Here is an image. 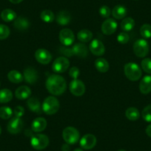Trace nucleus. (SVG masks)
<instances>
[{
  "mask_svg": "<svg viewBox=\"0 0 151 151\" xmlns=\"http://www.w3.org/2000/svg\"><path fill=\"white\" fill-rule=\"evenodd\" d=\"M46 88L50 93L53 96H60L64 93L67 88L65 79L62 76L52 74L49 76L46 80Z\"/></svg>",
  "mask_w": 151,
  "mask_h": 151,
  "instance_id": "1",
  "label": "nucleus"
},
{
  "mask_svg": "<svg viewBox=\"0 0 151 151\" xmlns=\"http://www.w3.org/2000/svg\"><path fill=\"white\" fill-rule=\"evenodd\" d=\"M59 52L67 57L76 56L77 57L83 58V59L86 58L88 54V47L84 43H76L70 48L65 47V46L61 47L59 48Z\"/></svg>",
  "mask_w": 151,
  "mask_h": 151,
  "instance_id": "2",
  "label": "nucleus"
},
{
  "mask_svg": "<svg viewBox=\"0 0 151 151\" xmlns=\"http://www.w3.org/2000/svg\"><path fill=\"white\" fill-rule=\"evenodd\" d=\"M124 72L126 77L132 82L139 80L142 76V69L137 64L134 62L125 64L124 67Z\"/></svg>",
  "mask_w": 151,
  "mask_h": 151,
  "instance_id": "3",
  "label": "nucleus"
},
{
  "mask_svg": "<svg viewBox=\"0 0 151 151\" xmlns=\"http://www.w3.org/2000/svg\"><path fill=\"white\" fill-rule=\"evenodd\" d=\"M42 111L47 115H53L59 109V101L56 97L48 96L44 100L42 105Z\"/></svg>",
  "mask_w": 151,
  "mask_h": 151,
  "instance_id": "4",
  "label": "nucleus"
},
{
  "mask_svg": "<svg viewBox=\"0 0 151 151\" xmlns=\"http://www.w3.org/2000/svg\"><path fill=\"white\" fill-rule=\"evenodd\" d=\"M62 138L68 145H74L80 139V133L75 127H67L62 132Z\"/></svg>",
  "mask_w": 151,
  "mask_h": 151,
  "instance_id": "5",
  "label": "nucleus"
},
{
  "mask_svg": "<svg viewBox=\"0 0 151 151\" xmlns=\"http://www.w3.org/2000/svg\"><path fill=\"white\" fill-rule=\"evenodd\" d=\"M30 145L33 147V148L37 150H44L49 145L48 136L45 134H41V133L33 135L30 139Z\"/></svg>",
  "mask_w": 151,
  "mask_h": 151,
  "instance_id": "6",
  "label": "nucleus"
},
{
  "mask_svg": "<svg viewBox=\"0 0 151 151\" xmlns=\"http://www.w3.org/2000/svg\"><path fill=\"white\" fill-rule=\"evenodd\" d=\"M149 44L145 39L137 40L133 44V52L139 58H145L149 53Z\"/></svg>",
  "mask_w": 151,
  "mask_h": 151,
  "instance_id": "7",
  "label": "nucleus"
},
{
  "mask_svg": "<svg viewBox=\"0 0 151 151\" xmlns=\"http://www.w3.org/2000/svg\"><path fill=\"white\" fill-rule=\"evenodd\" d=\"M70 67V61L68 58L61 56L54 60L52 65V70L53 72L62 73L65 72Z\"/></svg>",
  "mask_w": 151,
  "mask_h": 151,
  "instance_id": "8",
  "label": "nucleus"
},
{
  "mask_svg": "<svg viewBox=\"0 0 151 151\" xmlns=\"http://www.w3.org/2000/svg\"><path fill=\"white\" fill-rule=\"evenodd\" d=\"M59 38L60 42L65 47L72 45L73 43L75 40V36L74 33L70 29L65 28L62 29L59 34Z\"/></svg>",
  "mask_w": 151,
  "mask_h": 151,
  "instance_id": "9",
  "label": "nucleus"
},
{
  "mask_svg": "<svg viewBox=\"0 0 151 151\" xmlns=\"http://www.w3.org/2000/svg\"><path fill=\"white\" fill-rule=\"evenodd\" d=\"M71 93L76 96H82L85 93V85L82 80L78 79H73L69 85Z\"/></svg>",
  "mask_w": 151,
  "mask_h": 151,
  "instance_id": "10",
  "label": "nucleus"
},
{
  "mask_svg": "<svg viewBox=\"0 0 151 151\" xmlns=\"http://www.w3.org/2000/svg\"><path fill=\"white\" fill-rule=\"evenodd\" d=\"M23 126H24V122L21 118L14 116L8 122L7 130L11 134H18L22 131Z\"/></svg>",
  "mask_w": 151,
  "mask_h": 151,
  "instance_id": "11",
  "label": "nucleus"
},
{
  "mask_svg": "<svg viewBox=\"0 0 151 151\" xmlns=\"http://www.w3.org/2000/svg\"><path fill=\"white\" fill-rule=\"evenodd\" d=\"M35 59L42 65H48L52 60V55L46 49H38L35 52Z\"/></svg>",
  "mask_w": 151,
  "mask_h": 151,
  "instance_id": "12",
  "label": "nucleus"
},
{
  "mask_svg": "<svg viewBox=\"0 0 151 151\" xmlns=\"http://www.w3.org/2000/svg\"><path fill=\"white\" fill-rule=\"evenodd\" d=\"M117 26L118 24L115 19L108 18L103 22L101 24V31L104 35L110 36L115 33L117 29Z\"/></svg>",
  "mask_w": 151,
  "mask_h": 151,
  "instance_id": "13",
  "label": "nucleus"
},
{
  "mask_svg": "<svg viewBox=\"0 0 151 151\" xmlns=\"http://www.w3.org/2000/svg\"><path fill=\"white\" fill-rule=\"evenodd\" d=\"M23 77L27 83L30 85H34L39 79V74L36 69L31 67H28L24 70Z\"/></svg>",
  "mask_w": 151,
  "mask_h": 151,
  "instance_id": "14",
  "label": "nucleus"
},
{
  "mask_svg": "<svg viewBox=\"0 0 151 151\" xmlns=\"http://www.w3.org/2000/svg\"><path fill=\"white\" fill-rule=\"evenodd\" d=\"M96 138L94 135L88 134L85 135L80 139V146L84 150H91L96 145Z\"/></svg>",
  "mask_w": 151,
  "mask_h": 151,
  "instance_id": "15",
  "label": "nucleus"
},
{
  "mask_svg": "<svg viewBox=\"0 0 151 151\" xmlns=\"http://www.w3.org/2000/svg\"><path fill=\"white\" fill-rule=\"evenodd\" d=\"M89 50L93 55L97 56H102L105 53V47L102 42L95 39L92 40L89 45Z\"/></svg>",
  "mask_w": 151,
  "mask_h": 151,
  "instance_id": "16",
  "label": "nucleus"
},
{
  "mask_svg": "<svg viewBox=\"0 0 151 151\" xmlns=\"http://www.w3.org/2000/svg\"><path fill=\"white\" fill-rule=\"evenodd\" d=\"M139 91L144 95L149 94L151 92V76L147 75L142 78L139 83Z\"/></svg>",
  "mask_w": 151,
  "mask_h": 151,
  "instance_id": "17",
  "label": "nucleus"
},
{
  "mask_svg": "<svg viewBox=\"0 0 151 151\" xmlns=\"http://www.w3.org/2000/svg\"><path fill=\"white\" fill-rule=\"evenodd\" d=\"M47 127V120L42 117H38L35 119L31 124V129L33 132L40 133L45 130Z\"/></svg>",
  "mask_w": 151,
  "mask_h": 151,
  "instance_id": "18",
  "label": "nucleus"
},
{
  "mask_svg": "<svg viewBox=\"0 0 151 151\" xmlns=\"http://www.w3.org/2000/svg\"><path fill=\"white\" fill-rule=\"evenodd\" d=\"M27 105L30 111L37 113V114H41L42 113V104L40 101H39V99L36 97L28 98L27 101Z\"/></svg>",
  "mask_w": 151,
  "mask_h": 151,
  "instance_id": "19",
  "label": "nucleus"
},
{
  "mask_svg": "<svg viewBox=\"0 0 151 151\" xmlns=\"http://www.w3.org/2000/svg\"><path fill=\"white\" fill-rule=\"evenodd\" d=\"M56 20L60 25H67L70 22L71 15L68 11H61L56 15Z\"/></svg>",
  "mask_w": 151,
  "mask_h": 151,
  "instance_id": "20",
  "label": "nucleus"
},
{
  "mask_svg": "<svg viewBox=\"0 0 151 151\" xmlns=\"http://www.w3.org/2000/svg\"><path fill=\"white\" fill-rule=\"evenodd\" d=\"M14 26L17 30L20 31H24L27 30L30 27V22L28 19L23 17H19L14 20Z\"/></svg>",
  "mask_w": 151,
  "mask_h": 151,
  "instance_id": "21",
  "label": "nucleus"
},
{
  "mask_svg": "<svg viewBox=\"0 0 151 151\" xmlns=\"http://www.w3.org/2000/svg\"><path fill=\"white\" fill-rule=\"evenodd\" d=\"M30 95H31V90L25 85L19 87L15 91L16 97L19 100L27 99Z\"/></svg>",
  "mask_w": 151,
  "mask_h": 151,
  "instance_id": "22",
  "label": "nucleus"
},
{
  "mask_svg": "<svg viewBox=\"0 0 151 151\" xmlns=\"http://www.w3.org/2000/svg\"><path fill=\"white\" fill-rule=\"evenodd\" d=\"M127 14V8L123 5H116L112 10V15L116 19H122L125 18Z\"/></svg>",
  "mask_w": 151,
  "mask_h": 151,
  "instance_id": "23",
  "label": "nucleus"
},
{
  "mask_svg": "<svg viewBox=\"0 0 151 151\" xmlns=\"http://www.w3.org/2000/svg\"><path fill=\"white\" fill-rule=\"evenodd\" d=\"M95 67L100 73H106L110 68L108 62L104 58H99L95 61Z\"/></svg>",
  "mask_w": 151,
  "mask_h": 151,
  "instance_id": "24",
  "label": "nucleus"
},
{
  "mask_svg": "<svg viewBox=\"0 0 151 151\" xmlns=\"http://www.w3.org/2000/svg\"><path fill=\"white\" fill-rule=\"evenodd\" d=\"M8 78L10 82L14 84L21 83L23 79H24L22 74L19 71L16 70H11L8 73Z\"/></svg>",
  "mask_w": 151,
  "mask_h": 151,
  "instance_id": "25",
  "label": "nucleus"
},
{
  "mask_svg": "<svg viewBox=\"0 0 151 151\" xmlns=\"http://www.w3.org/2000/svg\"><path fill=\"white\" fill-rule=\"evenodd\" d=\"M77 38L79 41L82 42V43L88 42L92 40L93 33L91 30L88 29H83L77 33Z\"/></svg>",
  "mask_w": 151,
  "mask_h": 151,
  "instance_id": "26",
  "label": "nucleus"
},
{
  "mask_svg": "<svg viewBox=\"0 0 151 151\" xmlns=\"http://www.w3.org/2000/svg\"><path fill=\"white\" fill-rule=\"evenodd\" d=\"M17 17L15 11L11 9H5L1 13L2 19L5 22H11L14 21L17 18Z\"/></svg>",
  "mask_w": 151,
  "mask_h": 151,
  "instance_id": "27",
  "label": "nucleus"
},
{
  "mask_svg": "<svg viewBox=\"0 0 151 151\" xmlns=\"http://www.w3.org/2000/svg\"><path fill=\"white\" fill-rule=\"evenodd\" d=\"M125 116L127 119L130 120V121H136L140 117V113L137 108L130 107L126 110Z\"/></svg>",
  "mask_w": 151,
  "mask_h": 151,
  "instance_id": "28",
  "label": "nucleus"
},
{
  "mask_svg": "<svg viewBox=\"0 0 151 151\" xmlns=\"http://www.w3.org/2000/svg\"><path fill=\"white\" fill-rule=\"evenodd\" d=\"M135 26V21L131 17H126L123 19L121 22V28L124 31H130Z\"/></svg>",
  "mask_w": 151,
  "mask_h": 151,
  "instance_id": "29",
  "label": "nucleus"
},
{
  "mask_svg": "<svg viewBox=\"0 0 151 151\" xmlns=\"http://www.w3.org/2000/svg\"><path fill=\"white\" fill-rule=\"evenodd\" d=\"M13 99V93L9 89H2L0 91V103L5 104L11 101Z\"/></svg>",
  "mask_w": 151,
  "mask_h": 151,
  "instance_id": "30",
  "label": "nucleus"
},
{
  "mask_svg": "<svg viewBox=\"0 0 151 151\" xmlns=\"http://www.w3.org/2000/svg\"><path fill=\"white\" fill-rule=\"evenodd\" d=\"M40 18L46 23H50L54 20V14L50 10H44L40 14Z\"/></svg>",
  "mask_w": 151,
  "mask_h": 151,
  "instance_id": "31",
  "label": "nucleus"
},
{
  "mask_svg": "<svg viewBox=\"0 0 151 151\" xmlns=\"http://www.w3.org/2000/svg\"><path fill=\"white\" fill-rule=\"evenodd\" d=\"M14 111L12 109L7 106H3V107H0V118L3 119H8L11 118L13 116Z\"/></svg>",
  "mask_w": 151,
  "mask_h": 151,
  "instance_id": "32",
  "label": "nucleus"
},
{
  "mask_svg": "<svg viewBox=\"0 0 151 151\" xmlns=\"http://www.w3.org/2000/svg\"><path fill=\"white\" fill-rule=\"evenodd\" d=\"M140 34L144 39L151 38V25L149 24H144L140 28Z\"/></svg>",
  "mask_w": 151,
  "mask_h": 151,
  "instance_id": "33",
  "label": "nucleus"
},
{
  "mask_svg": "<svg viewBox=\"0 0 151 151\" xmlns=\"http://www.w3.org/2000/svg\"><path fill=\"white\" fill-rule=\"evenodd\" d=\"M142 69L147 73L151 74V59L150 58H145L141 62Z\"/></svg>",
  "mask_w": 151,
  "mask_h": 151,
  "instance_id": "34",
  "label": "nucleus"
},
{
  "mask_svg": "<svg viewBox=\"0 0 151 151\" xmlns=\"http://www.w3.org/2000/svg\"><path fill=\"white\" fill-rule=\"evenodd\" d=\"M142 116L147 122H151V104L146 106L142 112Z\"/></svg>",
  "mask_w": 151,
  "mask_h": 151,
  "instance_id": "35",
  "label": "nucleus"
},
{
  "mask_svg": "<svg viewBox=\"0 0 151 151\" xmlns=\"http://www.w3.org/2000/svg\"><path fill=\"white\" fill-rule=\"evenodd\" d=\"M11 33L9 27L5 24H0V40H4L9 36Z\"/></svg>",
  "mask_w": 151,
  "mask_h": 151,
  "instance_id": "36",
  "label": "nucleus"
},
{
  "mask_svg": "<svg viewBox=\"0 0 151 151\" xmlns=\"http://www.w3.org/2000/svg\"><path fill=\"white\" fill-rule=\"evenodd\" d=\"M100 16H101L102 18L108 19L109 17L111 14V11H110V8L107 5H103L101 8H99V11Z\"/></svg>",
  "mask_w": 151,
  "mask_h": 151,
  "instance_id": "37",
  "label": "nucleus"
},
{
  "mask_svg": "<svg viewBox=\"0 0 151 151\" xmlns=\"http://www.w3.org/2000/svg\"><path fill=\"white\" fill-rule=\"evenodd\" d=\"M130 40V36L127 34L126 32H122L119 34L117 36V41L120 43V44H127Z\"/></svg>",
  "mask_w": 151,
  "mask_h": 151,
  "instance_id": "38",
  "label": "nucleus"
},
{
  "mask_svg": "<svg viewBox=\"0 0 151 151\" xmlns=\"http://www.w3.org/2000/svg\"><path fill=\"white\" fill-rule=\"evenodd\" d=\"M79 74H80V71L79 69L76 67H72L71 68H70L69 70V75L73 79H78Z\"/></svg>",
  "mask_w": 151,
  "mask_h": 151,
  "instance_id": "39",
  "label": "nucleus"
},
{
  "mask_svg": "<svg viewBox=\"0 0 151 151\" xmlns=\"http://www.w3.org/2000/svg\"><path fill=\"white\" fill-rule=\"evenodd\" d=\"M14 116L21 118L24 114V107H22V106H17V107H16L15 109L14 110Z\"/></svg>",
  "mask_w": 151,
  "mask_h": 151,
  "instance_id": "40",
  "label": "nucleus"
},
{
  "mask_svg": "<svg viewBox=\"0 0 151 151\" xmlns=\"http://www.w3.org/2000/svg\"><path fill=\"white\" fill-rule=\"evenodd\" d=\"M145 131H146L147 135V136H149V137L151 138V124H149V125H148L147 127L146 130H145Z\"/></svg>",
  "mask_w": 151,
  "mask_h": 151,
  "instance_id": "41",
  "label": "nucleus"
},
{
  "mask_svg": "<svg viewBox=\"0 0 151 151\" xmlns=\"http://www.w3.org/2000/svg\"><path fill=\"white\" fill-rule=\"evenodd\" d=\"M62 151H68L70 150V147L68 144H66V145H62Z\"/></svg>",
  "mask_w": 151,
  "mask_h": 151,
  "instance_id": "42",
  "label": "nucleus"
},
{
  "mask_svg": "<svg viewBox=\"0 0 151 151\" xmlns=\"http://www.w3.org/2000/svg\"><path fill=\"white\" fill-rule=\"evenodd\" d=\"M9 1L13 4H19L22 2L23 0H9Z\"/></svg>",
  "mask_w": 151,
  "mask_h": 151,
  "instance_id": "43",
  "label": "nucleus"
},
{
  "mask_svg": "<svg viewBox=\"0 0 151 151\" xmlns=\"http://www.w3.org/2000/svg\"><path fill=\"white\" fill-rule=\"evenodd\" d=\"M73 151H83V150L82 148H76V149L74 150Z\"/></svg>",
  "mask_w": 151,
  "mask_h": 151,
  "instance_id": "44",
  "label": "nucleus"
},
{
  "mask_svg": "<svg viewBox=\"0 0 151 151\" xmlns=\"http://www.w3.org/2000/svg\"><path fill=\"white\" fill-rule=\"evenodd\" d=\"M1 133H2V129H1V127H0V135H1Z\"/></svg>",
  "mask_w": 151,
  "mask_h": 151,
  "instance_id": "45",
  "label": "nucleus"
},
{
  "mask_svg": "<svg viewBox=\"0 0 151 151\" xmlns=\"http://www.w3.org/2000/svg\"><path fill=\"white\" fill-rule=\"evenodd\" d=\"M118 151H126V150H119Z\"/></svg>",
  "mask_w": 151,
  "mask_h": 151,
  "instance_id": "46",
  "label": "nucleus"
}]
</instances>
